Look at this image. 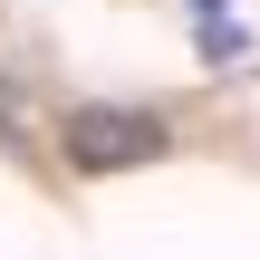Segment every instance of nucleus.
<instances>
[{"instance_id":"1","label":"nucleus","mask_w":260,"mask_h":260,"mask_svg":"<svg viewBox=\"0 0 260 260\" xmlns=\"http://www.w3.org/2000/svg\"><path fill=\"white\" fill-rule=\"evenodd\" d=\"M174 145V125L154 106H77L68 116V164L77 174H125V164H154Z\"/></svg>"},{"instance_id":"2","label":"nucleus","mask_w":260,"mask_h":260,"mask_svg":"<svg viewBox=\"0 0 260 260\" xmlns=\"http://www.w3.org/2000/svg\"><path fill=\"white\" fill-rule=\"evenodd\" d=\"M193 39H203V58H212V68H251V29H232V19H203Z\"/></svg>"},{"instance_id":"3","label":"nucleus","mask_w":260,"mask_h":260,"mask_svg":"<svg viewBox=\"0 0 260 260\" xmlns=\"http://www.w3.org/2000/svg\"><path fill=\"white\" fill-rule=\"evenodd\" d=\"M222 10H232V0H193V19H222Z\"/></svg>"}]
</instances>
